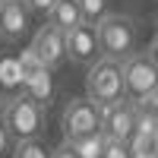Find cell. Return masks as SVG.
<instances>
[{
	"label": "cell",
	"mask_w": 158,
	"mask_h": 158,
	"mask_svg": "<svg viewBox=\"0 0 158 158\" xmlns=\"http://www.w3.org/2000/svg\"><path fill=\"white\" fill-rule=\"evenodd\" d=\"M95 38H98V51L104 57L123 60L139 48V19L130 13H104L95 22Z\"/></svg>",
	"instance_id": "6da1fadb"
},
{
	"label": "cell",
	"mask_w": 158,
	"mask_h": 158,
	"mask_svg": "<svg viewBox=\"0 0 158 158\" xmlns=\"http://www.w3.org/2000/svg\"><path fill=\"white\" fill-rule=\"evenodd\" d=\"M0 123L10 133V139H41V133L48 130V108L41 101L29 98L25 92L10 95L3 114H0Z\"/></svg>",
	"instance_id": "7a4b0ae2"
},
{
	"label": "cell",
	"mask_w": 158,
	"mask_h": 158,
	"mask_svg": "<svg viewBox=\"0 0 158 158\" xmlns=\"http://www.w3.org/2000/svg\"><path fill=\"white\" fill-rule=\"evenodd\" d=\"M85 98L95 101L98 108L108 101L123 98V76H120V60L98 54L85 67Z\"/></svg>",
	"instance_id": "3957f363"
},
{
	"label": "cell",
	"mask_w": 158,
	"mask_h": 158,
	"mask_svg": "<svg viewBox=\"0 0 158 158\" xmlns=\"http://www.w3.org/2000/svg\"><path fill=\"white\" fill-rule=\"evenodd\" d=\"M120 76H123V95L130 101H136L139 95L158 89V60L155 48L149 51H133L130 57L120 60Z\"/></svg>",
	"instance_id": "277c9868"
},
{
	"label": "cell",
	"mask_w": 158,
	"mask_h": 158,
	"mask_svg": "<svg viewBox=\"0 0 158 158\" xmlns=\"http://www.w3.org/2000/svg\"><path fill=\"white\" fill-rule=\"evenodd\" d=\"M16 63H19V79H22V92L35 101H41L44 108L51 104V98H54V70H48L41 60H38L29 48H19L16 54Z\"/></svg>",
	"instance_id": "5b68a950"
},
{
	"label": "cell",
	"mask_w": 158,
	"mask_h": 158,
	"mask_svg": "<svg viewBox=\"0 0 158 158\" xmlns=\"http://www.w3.org/2000/svg\"><path fill=\"white\" fill-rule=\"evenodd\" d=\"M133 123H136V104L127 95L98 108V130L108 139H123L127 142L130 133H133Z\"/></svg>",
	"instance_id": "8992f818"
},
{
	"label": "cell",
	"mask_w": 158,
	"mask_h": 158,
	"mask_svg": "<svg viewBox=\"0 0 158 158\" xmlns=\"http://www.w3.org/2000/svg\"><path fill=\"white\" fill-rule=\"evenodd\" d=\"M98 130V104L89 98H70L67 108L60 114V133L63 139H79L85 133H95Z\"/></svg>",
	"instance_id": "52a82bcc"
},
{
	"label": "cell",
	"mask_w": 158,
	"mask_h": 158,
	"mask_svg": "<svg viewBox=\"0 0 158 158\" xmlns=\"http://www.w3.org/2000/svg\"><path fill=\"white\" fill-rule=\"evenodd\" d=\"M29 51L44 63L48 70H57V67H63V63H67V54H63V32L57 29V25H51L48 19L32 32Z\"/></svg>",
	"instance_id": "ba28073f"
},
{
	"label": "cell",
	"mask_w": 158,
	"mask_h": 158,
	"mask_svg": "<svg viewBox=\"0 0 158 158\" xmlns=\"http://www.w3.org/2000/svg\"><path fill=\"white\" fill-rule=\"evenodd\" d=\"M63 54H67L70 63L76 67H89L101 51H98V38H95V25L89 22H79L73 29L63 32Z\"/></svg>",
	"instance_id": "9c48e42d"
},
{
	"label": "cell",
	"mask_w": 158,
	"mask_h": 158,
	"mask_svg": "<svg viewBox=\"0 0 158 158\" xmlns=\"http://www.w3.org/2000/svg\"><path fill=\"white\" fill-rule=\"evenodd\" d=\"M32 32V13L22 0H0V41L19 44Z\"/></svg>",
	"instance_id": "30bf717a"
},
{
	"label": "cell",
	"mask_w": 158,
	"mask_h": 158,
	"mask_svg": "<svg viewBox=\"0 0 158 158\" xmlns=\"http://www.w3.org/2000/svg\"><path fill=\"white\" fill-rule=\"evenodd\" d=\"M130 158H158V130H133L127 139Z\"/></svg>",
	"instance_id": "8fae6325"
},
{
	"label": "cell",
	"mask_w": 158,
	"mask_h": 158,
	"mask_svg": "<svg viewBox=\"0 0 158 158\" xmlns=\"http://www.w3.org/2000/svg\"><path fill=\"white\" fill-rule=\"evenodd\" d=\"M44 19H48L51 25H57L60 32H67V29H73V25L82 22L76 0H54V6L48 10V16H44Z\"/></svg>",
	"instance_id": "7c38bea8"
},
{
	"label": "cell",
	"mask_w": 158,
	"mask_h": 158,
	"mask_svg": "<svg viewBox=\"0 0 158 158\" xmlns=\"http://www.w3.org/2000/svg\"><path fill=\"white\" fill-rule=\"evenodd\" d=\"M67 142V139H63ZM101 146H104V133L95 130V133H85L79 139H70V149L76 152V158H101Z\"/></svg>",
	"instance_id": "4fadbf2b"
},
{
	"label": "cell",
	"mask_w": 158,
	"mask_h": 158,
	"mask_svg": "<svg viewBox=\"0 0 158 158\" xmlns=\"http://www.w3.org/2000/svg\"><path fill=\"white\" fill-rule=\"evenodd\" d=\"M0 85L6 89V95H16V92H22V79H19V63H16V54L0 57Z\"/></svg>",
	"instance_id": "5bb4252c"
},
{
	"label": "cell",
	"mask_w": 158,
	"mask_h": 158,
	"mask_svg": "<svg viewBox=\"0 0 158 158\" xmlns=\"http://www.w3.org/2000/svg\"><path fill=\"white\" fill-rule=\"evenodd\" d=\"M13 158H48V149L41 139H16L10 146Z\"/></svg>",
	"instance_id": "9a60e30c"
},
{
	"label": "cell",
	"mask_w": 158,
	"mask_h": 158,
	"mask_svg": "<svg viewBox=\"0 0 158 158\" xmlns=\"http://www.w3.org/2000/svg\"><path fill=\"white\" fill-rule=\"evenodd\" d=\"M76 6H79V16H82V22L95 25L104 13L111 10V0H76Z\"/></svg>",
	"instance_id": "2e32d148"
},
{
	"label": "cell",
	"mask_w": 158,
	"mask_h": 158,
	"mask_svg": "<svg viewBox=\"0 0 158 158\" xmlns=\"http://www.w3.org/2000/svg\"><path fill=\"white\" fill-rule=\"evenodd\" d=\"M101 158H130V152H127V142H123V139H108V136H104Z\"/></svg>",
	"instance_id": "e0dca14e"
},
{
	"label": "cell",
	"mask_w": 158,
	"mask_h": 158,
	"mask_svg": "<svg viewBox=\"0 0 158 158\" xmlns=\"http://www.w3.org/2000/svg\"><path fill=\"white\" fill-rule=\"evenodd\" d=\"M22 3H25V10H29L32 13V16H48V10L51 6H54V0H22Z\"/></svg>",
	"instance_id": "ac0fdd59"
},
{
	"label": "cell",
	"mask_w": 158,
	"mask_h": 158,
	"mask_svg": "<svg viewBox=\"0 0 158 158\" xmlns=\"http://www.w3.org/2000/svg\"><path fill=\"white\" fill-rule=\"evenodd\" d=\"M48 158H76V152L70 149V142H60L57 149H48Z\"/></svg>",
	"instance_id": "d6986e66"
},
{
	"label": "cell",
	"mask_w": 158,
	"mask_h": 158,
	"mask_svg": "<svg viewBox=\"0 0 158 158\" xmlns=\"http://www.w3.org/2000/svg\"><path fill=\"white\" fill-rule=\"evenodd\" d=\"M10 146H13V139H10V133L3 130V123H0V158H6V152H10Z\"/></svg>",
	"instance_id": "ffe728a7"
},
{
	"label": "cell",
	"mask_w": 158,
	"mask_h": 158,
	"mask_svg": "<svg viewBox=\"0 0 158 158\" xmlns=\"http://www.w3.org/2000/svg\"><path fill=\"white\" fill-rule=\"evenodd\" d=\"M6 101H10V95H6V89L0 85V114H3V108H6Z\"/></svg>",
	"instance_id": "44dd1931"
}]
</instances>
